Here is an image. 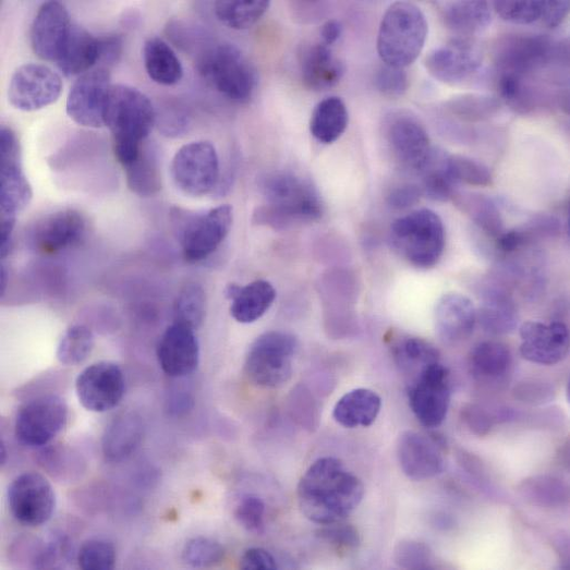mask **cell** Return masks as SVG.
I'll return each mask as SVG.
<instances>
[{"label":"cell","mask_w":570,"mask_h":570,"mask_svg":"<svg viewBox=\"0 0 570 570\" xmlns=\"http://www.w3.org/2000/svg\"><path fill=\"white\" fill-rule=\"evenodd\" d=\"M463 420L474 434L478 436L487 435L493 427V419L484 409L471 405L464 410Z\"/></svg>","instance_id":"58"},{"label":"cell","mask_w":570,"mask_h":570,"mask_svg":"<svg viewBox=\"0 0 570 570\" xmlns=\"http://www.w3.org/2000/svg\"><path fill=\"white\" fill-rule=\"evenodd\" d=\"M377 90L390 98H399L409 89V77L404 70L385 66L375 75Z\"/></svg>","instance_id":"53"},{"label":"cell","mask_w":570,"mask_h":570,"mask_svg":"<svg viewBox=\"0 0 570 570\" xmlns=\"http://www.w3.org/2000/svg\"><path fill=\"white\" fill-rule=\"evenodd\" d=\"M156 121V110L145 94L130 86H111L105 125L112 135L116 158L123 168L138 159Z\"/></svg>","instance_id":"2"},{"label":"cell","mask_w":570,"mask_h":570,"mask_svg":"<svg viewBox=\"0 0 570 570\" xmlns=\"http://www.w3.org/2000/svg\"><path fill=\"white\" fill-rule=\"evenodd\" d=\"M171 175L185 195H209L217 187L220 178V162L216 148L209 142L183 146L172 160Z\"/></svg>","instance_id":"11"},{"label":"cell","mask_w":570,"mask_h":570,"mask_svg":"<svg viewBox=\"0 0 570 570\" xmlns=\"http://www.w3.org/2000/svg\"><path fill=\"white\" fill-rule=\"evenodd\" d=\"M500 98L520 113L535 109L538 99L527 78L514 74H500L498 80Z\"/></svg>","instance_id":"45"},{"label":"cell","mask_w":570,"mask_h":570,"mask_svg":"<svg viewBox=\"0 0 570 570\" xmlns=\"http://www.w3.org/2000/svg\"><path fill=\"white\" fill-rule=\"evenodd\" d=\"M33 198L32 186L21 165V146L16 134L3 126L0 133V207L2 216L16 217Z\"/></svg>","instance_id":"15"},{"label":"cell","mask_w":570,"mask_h":570,"mask_svg":"<svg viewBox=\"0 0 570 570\" xmlns=\"http://www.w3.org/2000/svg\"><path fill=\"white\" fill-rule=\"evenodd\" d=\"M144 424L135 414L119 416L106 428L102 453L107 461L117 463L132 457L142 445Z\"/></svg>","instance_id":"30"},{"label":"cell","mask_w":570,"mask_h":570,"mask_svg":"<svg viewBox=\"0 0 570 570\" xmlns=\"http://www.w3.org/2000/svg\"><path fill=\"white\" fill-rule=\"evenodd\" d=\"M569 13V3L563 0V2H545V10L543 16V25L547 28L555 29L562 24Z\"/></svg>","instance_id":"60"},{"label":"cell","mask_w":570,"mask_h":570,"mask_svg":"<svg viewBox=\"0 0 570 570\" xmlns=\"http://www.w3.org/2000/svg\"><path fill=\"white\" fill-rule=\"evenodd\" d=\"M421 175H423L422 193L427 198L440 203L454 198L458 184L448 173L446 157H440L434 151L429 165Z\"/></svg>","instance_id":"44"},{"label":"cell","mask_w":570,"mask_h":570,"mask_svg":"<svg viewBox=\"0 0 570 570\" xmlns=\"http://www.w3.org/2000/svg\"><path fill=\"white\" fill-rule=\"evenodd\" d=\"M477 323V310L465 295L448 293L435 306V330L441 342L457 345L468 340Z\"/></svg>","instance_id":"24"},{"label":"cell","mask_w":570,"mask_h":570,"mask_svg":"<svg viewBox=\"0 0 570 570\" xmlns=\"http://www.w3.org/2000/svg\"><path fill=\"white\" fill-rule=\"evenodd\" d=\"M483 59V51L474 40L458 37L430 51L425 68L435 80L458 85L478 72Z\"/></svg>","instance_id":"17"},{"label":"cell","mask_w":570,"mask_h":570,"mask_svg":"<svg viewBox=\"0 0 570 570\" xmlns=\"http://www.w3.org/2000/svg\"><path fill=\"white\" fill-rule=\"evenodd\" d=\"M8 502L11 514L19 523L38 527L51 520L56 509V494L41 474L26 472L10 485Z\"/></svg>","instance_id":"13"},{"label":"cell","mask_w":570,"mask_h":570,"mask_svg":"<svg viewBox=\"0 0 570 570\" xmlns=\"http://www.w3.org/2000/svg\"><path fill=\"white\" fill-rule=\"evenodd\" d=\"M161 369L171 377L193 374L201 362V345L196 330L174 323L161 336L157 345Z\"/></svg>","instance_id":"21"},{"label":"cell","mask_w":570,"mask_h":570,"mask_svg":"<svg viewBox=\"0 0 570 570\" xmlns=\"http://www.w3.org/2000/svg\"><path fill=\"white\" fill-rule=\"evenodd\" d=\"M441 21L459 37L470 38L485 31L492 22L487 2H454L441 5Z\"/></svg>","instance_id":"33"},{"label":"cell","mask_w":570,"mask_h":570,"mask_svg":"<svg viewBox=\"0 0 570 570\" xmlns=\"http://www.w3.org/2000/svg\"><path fill=\"white\" fill-rule=\"evenodd\" d=\"M363 497L362 481L336 458L315 461L298 485L302 514L324 526L343 522L359 508Z\"/></svg>","instance_id":"1"},{"label":"cell","mask_w":570,"mask_h":570,"mask_svg":"<svg viewBox=\"0 0 570 570\" xmlns=\"http://www.w3.org/2000/svg\"><path fill=\"white\" fill-rule=\"evenodd\" d=\"M240 567L244 570H274L278 568V562L268 550L250 548L241 556Z\"/></svg>","instance_id":"56"},{"label":"cell","mask_w":570,"mask_h":570,"mask_svg":"<svg viewBox=\"0 0 570 570\" xmlns=\"http://www.w3.org/2000/svg\"><path fill=\"white\" fill-rule=\"evenodd\" d=\"M532 230L504 231L495 239L496 248L504 255H510V253L526 246L532 241Z\"/></svg>","instance_id":"55"},{"label":"cell","mask_w":570,"mask_h":570,"mask_svg":"<svg viewBox=\"0 0 570 570\" xmlns=\"http://www.w3.org/2000/svg\"><path fill=\"white\" fill-rule=\"evenodd\" d=\"M0 462H2V465H5L8 462V450L4 440H2V447H0Z\"/></svg>","instance_id":"62"},{"label":"cell","mask_w":570,"mask_h":570,"mask_svg":"<svg viewBox=\"0 0 570 570\" xmlns=\"http://www.w3.org/2000/svg\"><path fill=\"white\" fill-rule=\"evenodd\" d=\"M199 74L222 96L238 104L248 102L257 90L255 66L231 44L211 46L199 54Z\"/></svg>","instance_id":"5"},{"label":"cell","mask_w":570,"mask_h":570,"mask_svg":"<svg viewBox=\"0 0 570 570\" xmlns=\"http://www.w3.org/2000/svg\"><path fill=\"white\" fill-rule=\"evenodd\" d=\"M387 140L397 161L405 170L422 174L434 150L424 124L408 112L393 114L387 125Z\"/></svg>","instance_id":"14"},{"label":"cell","mask_w":570,"mask_h":570,"mask_svg":"<svg viewBox=\"0 0 570 570\" xmlns=\"http://www.w3.org/2000/svg\"><path fill=\"white\" fill-rule=\"evenodd\" d=\"M446 167L458 185L465 183L474 186H488L493 183L489 168L478 160L454 155L446 157Z\"/></svg>","instance_id":"46"},{"label":"cell","mask_w":570,"mask_h":570,"mask_svg":"<svg viewBox=\"0 0 570 570\" xmlns=\"http://www.w3.org/2000/svg\"><path fill=\"white\" fill-rule=\"evenodd\" d=\"M522 496L541 508H558L568 500V487L554 476H537L526 480L520 487Z\"/></svg>","instance_id":"40"},{"label":"cell","mask_w":570,"mask_h":570,"mask_svg":"<svg viewBox=\"0 0 570 570\" xmlns=\"http://www.w3.org/2000/svg\"><path fill=\"white\" fill-rule=\"evenodd\" d=\"M423 195L421 186L407 183L392 190L388 203L396 210H405L416 205Z\"/></svg>","instance_id":"54"},{"label":"cell","mask_w":570,"mask_h":570,"mask_svg":"<svg viewBox=\"0 0 570 570\" xmlns=\"http://www.w3.org/2000/svg\"><path fill=\"white\" fill-rule=\"evenodd\" d=\"M94 347L95 337L92 330L86 326L76 325L62 336L57 348V359L63 365H80L89 357Z\"/></svg>","instance_id":"43"},{"label":"cell","mask_w":570,"mask_h":570,"mask_svg":"<svg viewBox=\"0 0 570 570\" xmlns=\"http://www.w3.org/2000/svg\"><path fill=\"white\" fill-rule=\"evenodd\" d=\"M233 222L229 205L203 214L177 215V233L189 264L208 259L228 237Z\"/></svg>","instance_id":"9"},{"label":"cell","mask_w":570,"mask_h":570,"mask_svg":"<svg viewBox=\"0 0 570 570\" xmlns=\"http://www.w3.org/2000/svg\"><path fill=\"white\" fill-rule=\"evenodd\" d=\"M77 560L84 570H110L116 566L117 551L112 543L95 538L83 544Z\"/></svg>","instance_id":"48"},{"label":"cell","mask_w":570,"mask_h":570,"mask_svg":"<svg viewBox=\"0 0 570 570\" xmlns=\"http://www.w3.org/2000/svg\"><path fill=\"white\" fill-rule=\"evenodd\" d=\"M8 287V272L5 270V268L2 269V288H3V293L5 292V289Z\"/></svg>","instance_id":"63"},{"label":"cell","mask_w":570,"mask_h":570,"mask_svg":"<svg viewBox=\"0 0 570 570\" xmlns=\"http://www.w3.org/2000/svg\"><path fill=\"white\" fill-rule=\"evenodd\" d=\"M226 296L231 301L232 318L239 324L250 325L260 320L270 310L277 292L270 282L258 280L244 287L230 284Z\"/></svg>","instance_id":"28"},{"label":"cell","mask_w":570,"mask_h":570,"mask_svg":"<svg viewBox=\"0 0 570 570\" xmlns=\"http://www.w3.org/2000/svg\"><path fill=\"white\" fill-rule=\"evenodd\" d=\"M428 34L425 15L413 3L399 2L386 12L377 35V52L387 66H411L422 53Z\"/></svg>","instance_id":"4"},{"label":"cell","mask_w":570,"mask_h":570,"mask_svg":"<svg viewBox=\"0 0 570 570\" xmlns=\"http://www.w3.org/2000/svg\"><path fill=\"white\" fill-rule=\"evenodd\" d=\"M300 66L304 85L314 92L336 87L345 72L343 62L323 43L303 49Z\"/></svg>","instance_id":"27"},{"label":"cell","mask_w":570,"mask_h":570,"mask_svg":"<svg viewBox=\"0 0 570 570\" xmlns=\"http://www.w3.org/2000/svg\"><path fill=\"white\" fill-rule=\"evenodd\" d=\"M395 357L401 369L415 377L426 366L439 362L438 350L420 338H405L393 349Z\"/></svg>","instance_id":"38"},{"label":"cell","mask_w":570,"mask_h":570,"mask_svg":"<svg viewBox=\"0 0 570 570\" xmlns=\"http://www.w3.org/2000/svg\"><path fill=\"white\" fill-rule=\"evenodd\" d=\"M62 93L60 76L47 66L27 63L12 77L9 99L22 111H37L54 104Z\"/></svg>","instance_id":"18"},{"label":"cell","mask_w":570,"mask_h":570,"mask_svg":"<svg viewBox=\"0 0 570 570\" xmlns=\"http://www.w3.org/2000/svg\"><path fill=\"white\" fill-rule=\"evenodd\" d=\"M349 124V111L339 97H329L316 105L311 121V135L322 144L331 145L345 133Z\"/></svg>","instance_id":"32"},{"label":"cell","mask_w":570,"mask_h":570,"mask_svg":"<svg viewBox=\"0 0 570 570\" xmlns=\"http://www.w3.org/2000/svg\"><path fill=\"white\" fill-rule=\"evenodd\" d=\"M296 351L294 336L283 331L266 332L250 347L244 363L245 374L258 387L281 388L292 377Z\"/></svg>","instance_id":"7"},{"label":"cell","mask_w":570,"mask_h":570,"mask_svg":"<svg viewBox=\"0 0 570 570\" xmlns=\"http://www.w3.org/2000/svg\"><path fill=\"white\" fill-rule=\"evenodd\" d=\"M477 322L490 335L502 336L511 333L518 326V310L508 293L501 290H490L477 311Z\"/></svg>","instance_id":"34"},{"label":"cell","mask_w":570,"mask_h":570,"mask_svg":"<svg viewBox=\"0 0 570 570\" xmlns=\"http://www.w3.org/2000/svg\"><path fill=\"white\" fill-rule=\"evenodd\" d=\"M126 183L141 197H153L160 192L161 175L155 150L146 145L136 161L124 168Z\"/></svg>","instance_id":"36"},{"label":"cell","mask_w":570,"mask_h":570,"mask_svg":"<svg viewBox=\"0 0 570 570\" xmlns=\"http://www.w3.org/2000/svg\"><path fill=\"white\" fill-rule=\"evenodd\" d=\"M495 12L506 22L518 25H532L543 21L545 2H495Z\"/></svg>","instance_id":"49"},{"label":"cell","mask_w":570,"mask_h":570,"mask_svg":"<svg viewBox=\"0 0 570 570\" xmlns=\"http://www.w3.org/2000/svg\"><path fill=\"white\" fill-rule=\"evenodd\" d=\"M397 456L401 470L411 480H430L445 471V457L430 436L405 430L398 439Z\"/></svg>","instance_id":"20"},{"label":"cell","mask_w":570,"mask_h":570,"mask_svg":"<svg viewBox=\"0 0 570 570\" xmlns=\"http://www.w3.org/2000/svg\"><path fill=\"white\" fill-rule=\"evenodd\" d=\"M446 110L466 122H481L493 118L500 109L498 98L488 95H461L448 100Z\"/></svg>","instance_id":"41"},{"label":"cell","mask_w":570,"mask_h":570,"mask_svg":"<svg viewBox=\"0 0 570 570\" xmlns=\"http://www.w3.org/2000/svg\"><path fill=\"white\" fill-rule=\"evenodd\" d=\"M391 239L408 263L420 269H430L445 252L446 229L437 214L421 209L397 219Z\"/></svg>","instance_id":"6"},{"label":"cell","mask_w":570,"mask_h":570,"mask_svg":"<svg viewBox=\"0 0 570 570\" xmlns=\"http://www.w3.org/2000/svg\"><path fill=\"white\" fill-rule=\"evenodd\" d=\"M522 356L535 364L556 365L569 352V332L562 323L529 322L520 329Z\"/></svg>","instance_id":"22"},{"label":"cell","mask_w":570,"mask_h":570,"mask_svg":"<svg viewBox=\"0 0 570 570\" xmlns=\"http://www.w3.org/2000/svg\"><path fill=\"white\" fill-rule=\"evenodd\" d=\"M470 373L475 381L490 388H500L509 383L513 371V355L501 342L478 343L469 356Z\"/></svg>","instance_id":"26"},{"label":"cell","mask_w":570,"mask_h":570,"mask_svg":"<svg viewBox=\"0 0 570 570\" xmlns=\"http://www.w3.org/2000/svg\"><path fill=\"white\" fill-rule=\"evenodd\" d=\"M383 409V400L368 389H356L344 395L336 404L333 417L347 428L368 427Z\"/></svg>","instance_id":"31"},{"label":"cell","mask_w":570,"mask_h":570,"mask_svg":"<svg viewBox=\"0 0 570 570\" xmlns=\"http://www.w3.org/2000/svg\"><path fill=\"white\" fill-rule=\"evenodd\" d=\"M65 401L57 396H41L25 403L15 421V435L23 447L44 449L68 426Z\"/></svg>","instance_id":"10"},{"label":"cell","mask_w":570,"mask_h":570,"mask_svg":"<svg viewBox=\"0 0 570 570\" xmlns=\"http://www.w3.org/2000/svg\"><path fill=\"white\" fill-rule=\"evenodd\" d=\"M263 190L267 205L255 215L260 225L287 229L319 220L324 215V205L316 189L294 174H269L264 180Z\"/></svg>","instance_id":"3"},{"label":"cell","mask_w":570,"mask_h":570,"mask_svg":"<svg viewBox=\"0 0 570 570\" xmlns=\"http://www.w3.org/2000/svg\"><path fill=\"white\" fill-rule=\"evenodd\" d=\"M396 563L404 569H427L433 567L430 548L417 541H402L395 549Z\"/></svg>","instance_id":"51"},{"label":"cell","mask_w":570,"mask_h":570,"mask_svg":"<svg viewBox=\"0 0 570 570\" xmlns=\"http://www.w3.org/2000/svg\"><path fill=\"white\" fill-rule=\"evenodd\" d=\"M207 298L203 287L197 283L186 284L174 302L175 323L194 330L199 329L206 318Z\"/></svg>","instance_id":"42"},{"label":"cell","mask_w":570,"mask_h":570,"mask_svg":"<svg viewBox=\"0 0 570 570\" xmlns=\"http://www.w3.org/2000/svg\"><path fill=\"white\" fill-rule=\"evenodd\" d=\"M567 45L556 44L543 35H509L499 38L493 49V60L500 74L529 78L563 59Z\"/></svg>","instance_id":"8"},{"label":"cell","mask_w":570,"mask_h":570,"mask_svg":"<svg viewBox=\"0 0 570 570\" xmlns=\"http://www.w3.org/2000/svg\"><path fill=\"white\" fill-rule=\"evenodd\" d=\"M86 232V221L76 210L66 209L45 218L34 232L36 247L46 255H56L75 246Z\"/></svg>","instance_id":"25"},{"label":"cell","mask_w":570,"mask_h":570,"mask_svg":"<svg viewBox=\"0 0 570 570\" xmlns=\"http://www.w3.org/2000/svg\"><path fill=\"white\" fill-rule=\"evenodd\" d=\"M342 35V25L338 21H329L322 28L323 44L326 46L335 45Z\"/></svg>","instance_id":"61"},{"label":"cell","mask_w":570,"mask_h":570,"mask_svg":"<svg viewBox=\"0 0 570 570\" xmlns=\"http://www.w3.org/2000/svg\"><path fill=\"white\" fill-rule=\"evenodd\" d=\"M99 60L100 38H96L84 28L73 26L56 63L66 77H81L94 70Z\"/></svg>","instance_id":"29"},{"label":"cell","mask_w":570,"mask_h":570,"mask_svg":"<svg viewBox=\"0 0 570 570\" xmlns=\"http://www.w3.org/2000/svg\"><path fill=\"white\" fill-rule=\"evenodd\" d=\"M189 123L185 112L178 107H167L160 117V131L168 136H179Z\"/></svg>","instance_id":"57"},{"label":"cell","mask_w":570,"mask_h":570,"mask_svg":"<svg viewBox=\"0 0 570 570\" xmlns=\"http://www.w3.org/2000/svg\"><path fill=\"white\" fill-rule=\"evenodd\" d=\"M110 74L106 69H94L73 85L68 98V114L88 129L105 125V110L109 96Z\"/></svg>","instance_id":"19"},{"label":"cell","mask_w":570,"mask_h":570,"mask_svg":"<svg viewBox=\"0 0 570 570\" xmlns=\"http://www.w3.org/2000/svg\"><path fill=\"white\" fill-rule=\"evenodd\" d=\"M450 371L440 362L423 368L409 388V401L417 421L425 427H438L446 421L451 405Z\"/></svg>","instance_id":"12"},{"label":"cell","mask_w":570,"mask_h":570,"mask_svg":"<svg viewBox=\"0 0 570 570\" xmlns=\"http://www.w3.org/2000/svg\"><path fill=\"white\" fill-rule=\"evenodd\" d=\"M269 8L267 0H220L215 4V14L227 27L244 31L255 26Z\"/></svg>","instance_id":"37"},{"label":"cell","mask_w":570,"mask_h":570,"mask_svg":"<svg viewBox=\"0 0 570 570\" xmlns=\"http://www.w3.org/2000/svg\"><path fill=\"white\" fill-rule=\"evenodd\" d=\"M144 62L147 74L159 85L173 86L182 80L183 69L180 59L159 37H151L145 43Z\"/></svg>","instance_id":"35"},{"label":"cell","mask_w":570,"mask_h":570,"mask_svg":"<svg viewBox=\"0 0 570 570\" xmlns=\"http://www.w3.org/2000/svg\"><path fill=\"white\" fill-rule=\"evenodd\" d=\"M125 381L119 365L101 361L86 367L76 379L80 403L90 412L105 413L123 399Z\"/></svg>","instance_id":"16"},{"label":"cell","mask_w":570,"mask_h":570,"mask_svg":"<svg viewBox=\"0 0 570 570\" xmlns=\"http://www.w3.org/2000/svg\"><path fill=\"white\" fill-rule=\"evenodd\" d=\"M234 519L247 532L260 534L265 530L266 504L257 495H243L234 509Z\"/></svg>","instance_id":"50"},{"label":"cell","mask_w":570,"mask_h":570,"mask_svg":"<svg viewBox=\"0 0 570 570\" xmlns=\"http://www.w3.org/2000/svg\"><path fill=\"white\" fill-rule=\"evenodd\" d=\"M318 536L340 553L352 551L361 543L359 531L352 525L342 524V522L326 525L319 531Z\"/></svg>","instance_id":"52"},{"label":"cell","mask_w":570,"mask_h":570,"mask_svg":"<svg viewBox=\"0 0 570 570\" xmlns=\"http://www.w3.org/2000/svg\"><path fill=\"white\" fill-rule=\"evenodd\" d=\"M65 7L58 2L45 3L38 11L31 31L35 53L43 60L56 62L73 29Z\"/></svg>","instance_id":"23"},{"label":"cell","mask_w":570,"mask_h":570,"mask_svg":"<svg viewBox=\"0 0 570 570\" xmlns=\"http://www.w3.org/2000/svg\"><path fill=\"white\" fill-rule=\"evenodd\" d=\"M453 199L487 235L496 239L504 232L501 215L490 199L480 195L461 194H456Z\"/></svg>","instance_id":"39"},{"label":"cell","mask_w":570,"mask_h":570,"mask_svg":"<svg viewBox=\"0 0 570 570\" xmlns=\"http://www.w3.org/2000/svg\"><path fill=\"white\" fill-rule=\"evenodd\" d=\"M226 555L223 546L215 539L196 537L189 541L183 549V560L194 568H211L222 562Z\"/></svg>","instance_id":"47"},{"label":"cell","mask_w":570,"mask_h":570,"mask_svg":"<svg viewBox=\"0 0 570 570\" xmlns=\"http://www.w3.org/2000/svg\"><path fill=\"white\" fill-rule=\"evenodd\" d=\"M122 52V39L120 36H107L105 38H100V60L99 62L102 63L104 68L107 69V66L113 65L116 63Z\"/></svg>","instance_id":"59"}]
</instances>
